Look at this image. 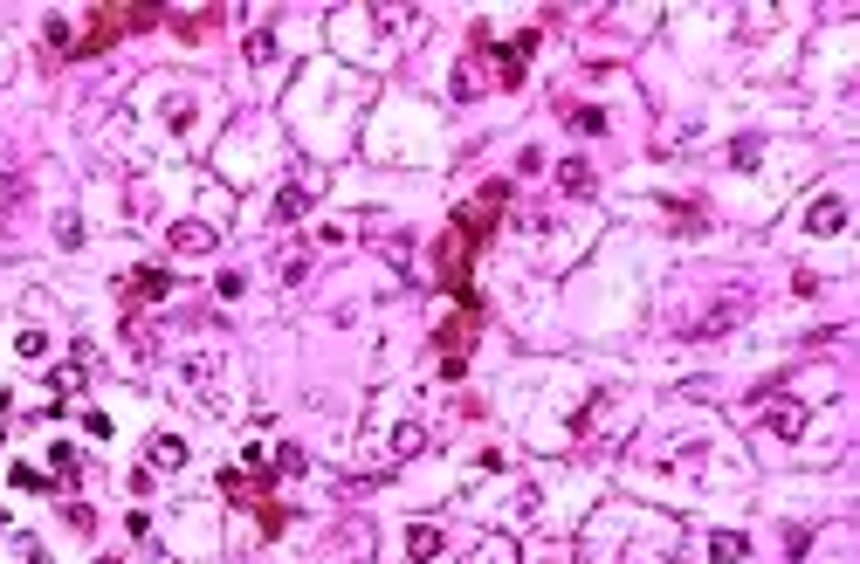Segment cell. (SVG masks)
<instances>
[{
	"label": "cell",
	"instance_id": "1",
	"mask_svg": "<svg viewBox=\"0 0 860 564\" xmlns=\"http://www.w3.org/2000/svg\"><path fill=\"white\" fill-rule=\"evenodd\" d=\"M502 206H510V186H502V179H489V186H482V200H475V206H461V214L448 220L440 248H434V276H440V289H448V297L461 303V310H475V255H482V241L496 235Z\"/></svg>",
	"mask_w": 860,
	"mask_h": 564
},
{
	"label": "cell",
	"instance_id": "2",
	"mask_svg": "<svg viewBox=\"0 0 860 564\" xmlns=\"http://www.w3.org/2000/svg\"><path fill=\"white\" fill-rule=\"evenodd\" d=\"M152 21H158L152 0H110V7H90V28H83V35L56 15V21H48V42L63 48V55H104L110 42H125V35L152 28Z\"/></svg>",
	"mask_w": 860,
	"mask_h": 564
},
{
	"label": "cell",
	"instance_id": "3",
	"mask_svg": "<svg viewBox=\"0 0 860 564\" xmlns=\"http://www.w3.org/2000/svg\"><path fill=\"white\" fill-rule=\"evenodd\" d=\"M531 48H537V28H523L510 48L496 55V83H523V63H531Z\"/></svg>",
	"mask_w": 860,
	"mask_h": 564
},
{
	"label": "cell",
	"instance_id": "4",
	"mask_svg": "<svg viewBox=\"0 0 860 564\" xmlns=\"http://www.w3.org/2000/svg\"><path fill=\"white\" fill-rule=\"evenodd\" d=\"M805 227H813V235H840V227H846V200H840V193H826V200L805 214Z\"/></svg>",
	"mask_w": 860,
	"mask_h": 564
},
{
	"label": "cell",
	"instance_id": "5",
	"mask_svg": "<svg viewBox=\"0 0 860 564\" xmlns=\"http://www.w3.org/2000/svg\"><path fill=\"white\" fill-rule=\"evenodd\" d=\"M166 289H172L166 268H145V276H131V282H125V303H158Z\"/></svg>",
	"mask_w": 860,
	"mask_h": 564
},
{
	"label": "cell",
	"instance_id": "6",
	"mask_svg": "<svg viewBox=\"0 0 860 564\" xmlns=\"http://www.w3.org/2000/svg\"><path fill=\"white\" fill-rule=\"evenodd\" d=\"M172 248H179V255H207V248H214V227H200V220H179V227H172Z\"/></svg>",
	"mask_w": 860,
	"mask_h": 564
},
{
	"label": "cell",
	"instance_id": "7",
	"mask_svg": "<svg viewBox=\"0 0 860 564\" xmlns=\"http://www.w3.org/2000/svg\"><path fill=\"white\" fill-rule=\"evenodd\" d=\"M558 179H564V193H592V173H585L579 158H564V166H558Z\"/></svg>",
	"mask_w": 860,
	"mask_h": 564
},
{
	"label": "cell",
	"instance_id": "8",
	"mask_svg": "<svg viewBox=\"0 0 860 564\" xmlns=\"http://www.w3.org/2000/svg\"><path fill=\"white\" fill-rule=\"evenodd\" d=\"M303 206H310V186H289V193H282V200H276V220H297Z\"/></svg>",
	"mask_w": 860,
	"mask_h": 564
},
{
	"label": "cell",
	"instance_id": "9",
	"mask_svg": "<svg viewBox=\"0 0 860 564\" xmlns=\"http://www.w3.org/2000/svg\"><path fill=\"white\" fill-rule=\"evenodd\" d=\"M152 461H158V468H179V461H187V448H179V440H152Z\"/></svg>",
	"mask_w": 860,
	"mask_h": 564
},
{
	"label": "cell",
	"instance_id": "10",
	"mask_svg": "<svg viewBox=\"0 0 860 564\" xmlns=\"http://www.w3.org/2000/svg\"><path fill=\"white\" fill-rule=\"evenodd\" d=\"M771 427H778V434H798V427H805V413H798V407H792V399H784V407H778V413H771Z\"/></svg>",
	"mask_w": 860,
	"mask_h": 564
},
{
	"label": "cell",
	"instance_id": "11",
	"mask_svg": "<svg viewBox=\"0 0 860 564\" xmlns=\"http://www.w3.org/2000/svg\"><path fill=\"white\" fill-rule=\"evenodd\" d=\"M407 544H413V558H434V550H440V530H427V523H420V530H413Z\"/></svg>",
	"mask_w": 860,
	"mask_h": 564
},
{
	"label": "cell",
	"instance_id": "12",
	"mask_svg": "<svg viewBox=\"0 0 860 564\" xmlns=\"http://www.w3.org/2000/svg\"><path fill=\"white\" fill-rule=\"evenodd\" d=\"M709 550H716V564H730V558H744V537H730V530H723Z\"/></svg>",
	"mask_w": 860,
	"mask_h": 564
}]
</instances>
